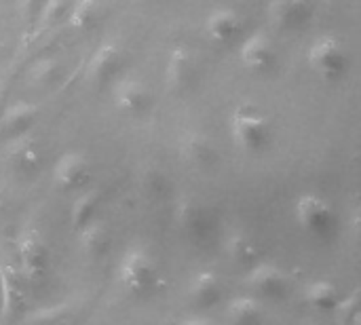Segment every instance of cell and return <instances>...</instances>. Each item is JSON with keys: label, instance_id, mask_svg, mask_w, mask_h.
Returning <instances> with one entry per match:
<instances>
[{"label": "cell", "instance_id": "cb8c5ba5", "mask_svg": "<svg viewBox=\"0 0 361 325\" xmlns=\"http://www.w3.org/2000/svg\"><path fill=\"white\" fill-rule=\"evenodd\" d=\"M102 205V192L91 188V190H85L74 203H72V209H70V224L80 231L85 224H89L91 220H95V214Z\"/></svg>", "mask_w": 361, "mask_h": 325}, {"label": "cell", "instance_id": "ffe728a7", "mask_svg": "<svg viewBox=\"0 0 361 325\" xmlns=\"http://www.w3.org/2000/svg\"><path fill=\"white\" fill-rule=\"evenodd\" d=\"M224 252L231 258L233 264L237 266H254L260 260V247L254 237H250L243 231H235L226 237L224 241Z\"/></svg>", "mask_w": 361, "mask_h": 325}, {"label": "cell", "instance_id": "83f0119b", "mask_svg": "<svg viewBox=\"0 0 361 325\" xmlns=\"http://www.w3.org/2000/svg\"><path fill=\"white\" fill-rule=\"evenodd\" d=\"M140 186H142L144 195L159 199V197H163L167 192V176L161 169H148V171L142 173Z\"/></svg>", "mask_w": 361, "mask_h": 325}, {"label": "cell", "instance_id": "603a6c76", "mask_svg": "<svg viewBox=\"0 0 361 325\" xmlns=\"http://www.w3.org/2000/svg\"><path fill=\"white\" fill-rule=\"evenodd\" d=\"M226 319L231 324H260L264 319V307L258 298L239 296L228 302Z\"/></svg>", "mask_w": 361, "mask_h": 325}, {"label": "cell", "instance_id": "7c38bea8", "mask_svg": "<svg viewBox=\"0 0 361 325\" xmlns=\"http://www.w3.org/2000/svg\"><path fill=\"white\" fill-rule=\"evenodd\" d=\"M247 286L262 298H281L290 290V277L283 269L258 260L254 266H250Z\"/></svg>", "mask_w": 361, "mask_h": 325}, {"label": "cell", "instance_id": "d6986e66", "mask_svg": "<svg viewBox=\"0 0 361 325\" xmlns=\"http://www.w3.org/2000/svg\"><path fill=\"white\" fill-rule=\"evenodd\" d=\"M80 250L91 260H102L112 250V233L97 218L80 228Z\"/></svg>", "mask_w": 361, "mask_h": 325}, {"label": "cell", "instance_id": "4fadbf2b", "mask_svg": "<svg viewBox=\"0 0 361 325\" xmlns=\"http://www.w3.org/2000/svg\"><path fill=\"white\" fill-rule=\"evenodd\" d=\"M313 8L309 0H271L269 19L277 30H298L309 23Z\"/></svg>", "mask_w": 361, "mask_h": 325}, {"label": "cell", "instance_id": "9a60e30c", "mask_svg": "<svg viewBox=\"0 0 361 325\" xmlns=\"http://www.w3.org/2000/svg\"><path fill=\"white\" fill-rule=\"evenodd\" d=\"M165 78H167L169 91L173 93H186L188 89H192L197 80V66H195L192 55L184 49H176L169 55Z\"/></svg>", "mask_w": 361, "mask_h": 325}, {"label": "cell", "instance_id": "8992f818", "mask_svg": "<svg viewBox=\"0 0 361 325\" xmlns=\"http://www.w3.org/2000/svg\"><path fill=\"white\" fill-rule=\"evenodd\" d=\"M2 165L13 173V176H19V178H30L34 176L40 165H42V152H40V146L27 137L25 133L23 135H17V137H11V142L6 144V148L2 150Z\"/></svg>", "mask_w": 361, "mask_h": 325}, {"label": "cell", "instance_id": "8fae6325", "mask_svg": "<svg viewBox=\"0 0 361 325\" xmlns=\"http://www.w3.org/2000/svg\"><path fill=\"white\" fill-rule=\"evenodd\" d=\"M239 59L245 70L254 74H269L277 66V47L273 38L258 32L245 38V42L239 49Z\"/></svg>", "mask_w": 361, "mask_h": 325}, {"label": "cell", "instance_id": "7402d4cb", "mask_svg": "<svg viewBox=\"0 0 361 325\" xmlns=\"http://www.w3.org/2000/svg\"><path fill=\"white\" fill-rule=\"evenodd\" d=\"M341 292L332 281H315L305 292V302L319 313H334Z\"/></svg>", "mask_w": 361, "mask_h": 325}, {"label": "cell", "instance_id": "6da1fadb", "mask_svg": "<svg viewBox=\"0 0 361 325\" xmlns=\"http://www.w3.org/2000/svg\"><path fill=\"white\" fill-rule=\"evenodd\" d=\"M233 144L245 154H262L273 142V123L254 104H241L231 116Z\"/></svg>", "mask_w": 361, "mask_h": 325}, {"label": "cell", "instance_id": "30bf717a", "mask_svg": "<svg viewBox=\"0 0 361 325\" xmlns=\"http://www.w3.org/2000/svg\"><path fill=\"white\" fill-rule=\"evenodd\" d=\"M173 220L178 228L190 239H203L212 231V214L207 205L195 197H182L176 203Z\"/></svg>", "mask_w": 361, "mask_h": 325}, {"label": "cell", "instance_id": "9c48e42d", "mask_svg": "<svg viewBox=\"0 0 361 325\" xmlns=\"http://www.w3.org/2000/svg\"><path fill=\"white\" fill-rule=\"evenodd\" d=\"M112 102L121 114L135 118L148 112L152 104V93L137 78H121L112 87Z\"/></svg>", "mask_w": 361, "mask_h": 325}, {"label": "cell", "instance_id": "7a4b0ae2", "mask_svg": "<svg viewBox=\"0 0 361 325\" xmlns=\"http://www.w3.org/2000/svg\"><path fill=\"white\" fill-rule=\"evenodd\" d=\"M116 275H118L123 290H127L131 296H137V298L157 294L163 281L159 264L144 250H129L123 256Z\"/></svg>", "mask_w": 361, "mask_h": 325}, {"label": "cell", "instance_id": "44dd1931", "mask_svg": "<svg viewBox=\"0 0 361 325\" xmlns=\"http://www.w3.org/2000/svg\"><path fill=\"white\" fill-rule=\"evenodd\" d=\"M21 273L11 264H0V298H2V317H11L23 305L21 292Z\"/></svg>", "mask_w": 361, "mask_h": 325}, {"label": "cell", "instance_id": "ba28073f", "mask_svg": "<svg viewBox=\"0 0 361 325\" xmlns=\"http://www.w3.org/2000/svg\"><path fill=\"white\" fill-rule=\"evenodd\" d=\"M123 61H125L123 51L114 42L102 44L87 61V68H85L87 82L99 89L106 87L118 76V72L123 70Z\"/></svg>", "mask_w": 361, "mask_h": 325}, {"label": "cell", "instance_id": "484cf974", "mask_svg": "<svg viewBox=\"0 0 361 325\" xmlns=\"http://www.w3.org/2000/svg\"><path fill=\"white\" fill-rule=\"evenodd\" d=\"M336 319L341 324H351V325H360L361 324V294L360 290H355L351 296L347 298H341L336 309Z\"/></svg>", "mask_w": 361, "mask_h": 325}, {"label": "cell", "instance_id": "f546056e", "mask_svg": "<svg viewBox=\"0 0 361 325\" xmlns=\"http://www.w3.org/2000/svg\"><path fill=\"white\" fill-rule=\"evenodd\" d=\"M44 0H19V8H21V15L30 21H36L38 19V13L42 8Z\"/></svg>", "mask_w": 361, "mask_h": 325}, {"label": "cell", "instance_id": "e0dca14e", "mask_svg": "<svg viewBox=\"0 0 361 325\" xmlns=\"http://www.w3.org/2000/svg\"><path fill=\"white\" fill-rule=\"evenodd\" d=\"M188 298L199 309H212L222 300V281L214 271H201L190 279Z\"/></svg>", "mask_w": 361, "mask_h": 325}, {"label": "cell", "instance_id": "f1b7e54d", "mask_svg": "<svg viewBox=\"0 0 361 325\" xmlns=\"http://www.w3.org/2000/svg\"><path fill=\"white\" fill-rule=\"evenodd\" d=\"M61 74V66L55 59H42L32 68V78L38 85H53Z\"/></svg>", "mask_w": 361, "mask_h": 325}, {"label": "cell", "instance_id": "52a82bcc", "mask_svg": "<svg viewBox=\"0 0 361 325\" xmlns=\"http://www.w3.org/2000/svg\"><path fill=\"white\" fill-rule=\"evenodd\" d=\"M91 163L80 152H66L53 167V184L63 192L85 190L91 182Z\"/></svg>", "mask_w": 361, "mask_h": 325}, {"label": "cell", "instance_id": "2e32d148", "mask_svg": "<svg viewBox=\"0 0 361 325\" xmlns=\"http://www.w3.org/2000/svg\"><path fill=\"white\" fill-rule=\"evenodd\" d=\"M180 152H182V159L186 161L188 167L192 169H212L216 163H218V150L216 146L212 144L209 137L201 135V133H190L182 140V146H180Z\"/></svg>", "mask_w": 361, "mask_h": 325}, {"label": "cell", "instance_id": "3957f363", "mask_svg": "<svg viewBox=\"0 0 361 325\" xmlns=\"http://www.w3.org/2000/svg\"><path fill=\"white\" fill-rule=\"evenodd\" d=\"M309 68L328 82L341 80L349 72V51L334 36H319L307 51Z\"/></svg>", "mask_w": 361, "mask_h": 325}, {"label": "cell", "instance_id": "5bb4252c", "mask_svg": "<svg viewBox=\"0 0 361 325\" xmlns=\"http://www.w3.org/2000/svg\"><path fill=\"white\" fill-rule=\"evenodd\" d=\"M205 34L216 44H231L243 34V19L233 8H216L205 19Z\"/></svg>", "mask_w": 361, "mask_h": 325}, {"label": "cell", "instance_id": "4316f807", "mask_svg": "<svg viewBox=\"0 0 361 325\" xmlns=\"http://www.w3.org/2000/svg\"><path fill=\"white\" fill-rule=\"evenodd\" d=\"M70 2L72 0H44L40 13H38V23L40 27H51L55 25L59 19H63L70 11Z\"/></svg>", "mask_w": 361, "mask_h": 325}, {"label": "cell", "instance_id": "277c9868", "mask_svg": "<svg viewBox=\"0 0 361 325\" xmlns=\"http://www.w3.org/2000/svg\"><path fill=\"white\" fill-rule=\"evenodd\" d=\"M294 211H296L298 226L311 237H317V239L330 237L336 226V211L332 203L324 199L322 195H315V192L302 195L296 201Z\"/></svg>", "mask_w": 361, "mask_h": 325}, {"label": "cell", "instance_id": "5b68a950", "mask_svg": "<svg viewBox=\"0 0 361 325\" xmlns=\"http://www.w3.org/2000/svg\"><path fill=\"white\" fill-rule=\"evenodd\" d=\"M17 262L21 277L27 281H40L49 273L51 254L36 231H23L17 237Z\"/></svg>", "mask_w": 361, "mask_h": 325}, {"label": "cell", "instance_id": "d4e9b609", "mask_svg": "<svg viewBox=\"0 0 361 325\" xmlns=\"http://www.w3.org/2000/svg\"><path fill=\"white\" fill-rule=\"evenodd\" d=\"M102 19V11L97 0H78L68 11V23L76 32H89L93 30Z\"/></svg>", "mask_w": 361, "mask_h": 325}, {"label": "cell", "instance_id": "ac0fdd59", "mask_svg": "<svg viewBox=\"0 0 361 325\" xmlns=\"http://www.w3.org/2000/svg\"><path fill=\"white\" fill-rule=\"evenodd\" d=\"M36 118H38V108L34 104H25V102L13 104L0 116V140L23 135L34 125Z\"/></svg>", "mask_w": 361, "mask_h": 325}]
</instances>
